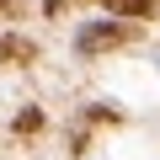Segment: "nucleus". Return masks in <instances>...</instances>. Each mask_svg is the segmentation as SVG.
I'll use <instances>...</instances> for the list:
<instances>
[{
  "label": "nucleus",
  "instance_id": "2",
  "mask_svg": "<svg viewBox=\"0 0 160 160\" xmlns=\"http://www.w3.org/2000/svg\"><path fill=\"white\" fill-rule=\"evenodd\" d=\"M38 59V48L27 43V38H16V32H0V64H32Z\"/></svg>",
  "mask_w": 160,
  "mask_h": 160
},
{
  "label": "nucleus",
  "instance_id": "4",
  "mask_svg": "<svg viewBox=\"0 0 160 160\" xmlns=\"http://www.w3.org/2000/svg\"><path fill=\"white\" fill-rule=\"evenodd\" d=\"M16 128H22V133H32V128H43V112H38V107H27V112L16 118Z\"/></svg>",
  "mask_w": 160,
  "mask_h": 160
},
{
  "label": "nucleus",
  "instance_id": "5",
  "mask_svg": "<svg viewBox=\"0 0 160 160\" xmlns=\"http://www.w3.org/2000/svg\"><path fill=\"white\" fill-rule=\"evenodd\" d=\"M16 6H22V0H0V16H11V11H16Z\"/></svg>",
  "mask_w": 160,
  "mask_h": 160
},
{
  "label": "nucleus",
  "instance_id": "3",
  "mask_svg": "<svg viewBox=\"0 0 160 160\" xmlns=\"http://www.w3.org/2000/svg\"><path fill=\"white\" fill-rule=\"evenodd\" d=\"M102 6H112L118 22H144V16L155 11V0H102Z\"/></svg>",
  "mask_w": 160,
  "mask_h": 160
},
{
  "label": "nucleus",
  "instance_id": "1",
  "mask_svg": "<svg viewBox=\"0 0 160 160\" xmlns=\"http://www.w3.org/2000/svg\"><path fill=\"white\" fill-rule=\"evenodd\" d=\"M139 22H91V27H80L75 32V48L80 53H107V48H123L133 38Z\"/></svg>",
  "mask_w": 160,
  "mask_h": 160
}]
</instances>
